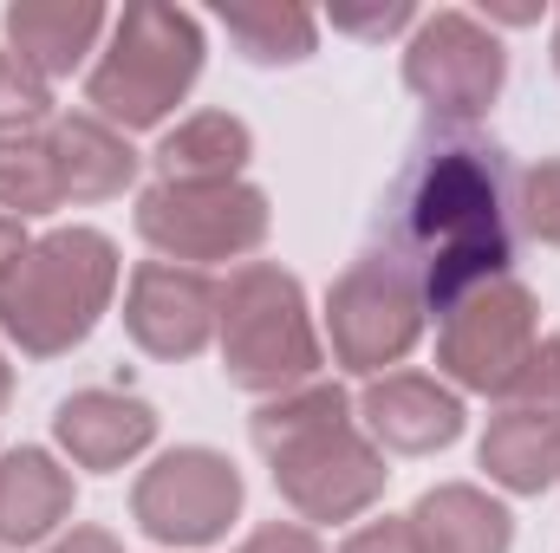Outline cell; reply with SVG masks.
Masks as SVG:
<instances>
[{"mask_svg": "<svg viewBox=\"0 0 560 553\" xmlns=\"http://www.w3.org/2000/svg\"><path fill=\"white\" fill-rule=\"evenodd\" d=\"M515 156L482 125H423L405 150L385 209H378V248L398 255L423 286L430 313H450L463 293L509 280L515 268Z\"/></svg>", "mask_w": 560, "mask_h": 553, "instance_id": "obj_1", "label": "cell"}, {"mask_svg": "<svg viewBox=\"0 0 560 553\" xmlns=\"http://www.w3.org/2000/svg\"><path fill=\"white\" fill-rule=\"evenodd\" d=\"M46 553H125V541H118L112 528H98V521H72Z\"/></svg>", "mask_w": 560, "mask_h": 553, "instance_id": "obj_28", "label": "cell"}, {"mask_svg": "<svg viewBox=\"0 0 560 553\" xmlns=\"http://www.w3.org/2000/svg\"><path fill=\"white\" fill-rule=\"evenodd\" d=\"M215 345H222V372L229 385L255 391V398H280L319 378L326 345L319 326L306 313L300 280L280 261H242L222 280V313H215Z\"/></svg>", "mask_w": 560, "mask_h": 553, "instance_id": "obj_5", "label": "cell"}, {"mask_svg": "<svg viewBox=\"0 0 560 553\" xmlns=\"http://www.w3.org/2000/svg\"><path fill=\"white\" fill-rule=\"evenodd\" d=\"M52 443L66 449L72 469L112 475V469L138 462L156 443V411L143 398H131V391H72L52 411Z\"/></svg>", "mask_w": 560, "mask_h": 553, "instance_id": "obj_13", "label": "cell"}, {"mask_svg": "<svg viewBox=\"0 0 560 553\" xmlns=\"http://www.w3.org/2000/svg\"><path fill=\"white\" fill-rule=\"evenodd\" d=\"M248 430H255V449L275 469L280 502L300 521H359L392 482L385 449L359 430L346 385H332V378L261 398Z\"/></svg>", "mask_w": 560, "mask_h": 553, "instance_id": "obj_2", "label": "cell"}, {"mask_svg": "<svg viewBox=\"0 0 560 553\" xmlns=\"http://www.w3.org/2000/svg\"><path fill=\"white\" fill-rule=\"evenodd\" d=\"M255 156V131L235 111H196L176 131H163V143L150 150L156 183H242Z\"/></svg>", "mask_w": 560, "mask_h": 553, "instance_id": "obj_19", "label": "cell"}, {"mask_svg": "<svg viewBox=\"0 0 560 553\" xmlns=\"http://www.w3.org/2000/svg\"><path fill=\"white\" fill-rule=\"evenodd\" d=\"M515 222H522V235L560 248V156H541V163L522 169V183H515Z\"/></svg>", "mask_w": 560, "mask_h": 553, "instance_id": "obj_23", "label": "cell"}, {"mask_svg": "<svg viewBox=\"0 0 560 553\" xmlns=\"http://www.w3.org/2000/svg\"><path fill=\"white\" fill-rule=\"evenodd\" d=\"M482 469L495 489L509 495H541L560 482V416L548 411H522V404H502L482 430Z\"/></svg>", "mask_w": 560, "mask_h": 553, "instance_id": "obj_18", "label": "cell"}, {"mask_svg": "<svg viewBox=\"0 0 560 553\" xmlns=\"http://www.w3.org/2000/svg\"><path fill=\"white\" fill-rule=\"evenodd\" d=\"M332 33H352V39H398V33H418V7L411 0H332L326 7Z\"/></svg>", "mask_w": 560, "mask_h": 553, "instance_id": "obj_24", "label": "cell"}, {"mask_svg": "<svg viewBox=\"0 0 560 553\" xmlns=\"http://www.w3.org/2000/svg\"><path fill=\"white\" fill-rule=\"evenodd\" d=\"M202 20L189 7L170 0H131L112 26V46L98 52L92 79H85V105L92 118H105L112 131H150L163 125L202 79Z\"/></svg>", "mask_w": 560, "mask_h": 553, "instance_id": "obj_4", "label": "cell"}, {"mask_svg": "<svg viewBox=\"0 0 560 553\" xmlns=\"http://www.w3.org/2000/svg\"><path fill=\"white\" fill-rule=\"evenodd\" d=\"M242 469L222 456V449H202V443H183V449H163L131 489V515L150 541L163 548H209L229 534V521L242 515Z\"/></svg>", "mask_w": 560, "mask_h": 553, "instance_id": "obj_10", "label": "cell"}, {"mask_svg": "<svg viewBox=\"0 0 560 553\" xmlns=\"http://www.w3.org/2000/svg\"><path fill=\"white\" fill-rule=\"evenodd\" d=\"M215 20L248 66H300L319 46V20L300 0H222Z\"/></svg>", "mask_w": 560, "mask_h": 553, "instance_id": "obj_20", "label": "cell"}, {"mask_svg": "<svg viewBox=\"0 0 560 553\" xmlns=\"http://www.w3.org/2000/svg\"><path fill=\"white\" fill-rule=\"evenodd\" d=\"M352 411H359V430L385 456H430V449H450L463 436V391H450L430 372L365 378V391H359Z\"/></svg>", "mask_w": 560, "mask_h": 553, "instance_id": "obj_12", "label": "cell"}, {"mask_svg": "<svg viewBox=\"0 0 560 553\" xmlns=\"http://www.w3.org/2000/svg\"><path fill=\"white\" fill-rule=\"evenodd\" d=\"M275 228L268 189L255 183H150L138 196V235L156 261L202 268L209 261H248Z\"/></svg>", "mask_w": 560, "mask_h": 553, "instance_id": "obj_7", "label": "cell"}, {"mask_svg": "<svg viewBox=\"0 0 560 553\" xmlns=\"http://www.w3.org/2000/svg\"><path fill=\"white\" fill-rule=\"evenodd\" d=\"M46 143H52V163H59V189L66 202H112L138 183V150L125 131H112L105 118L92 111H59L46 125Z\"/></svg>", "mask_w": 560, "mask_h": 553, "instance_id": "obj_16", "label": "cell"}, {"mask_svg": "<svg viewBox=\"0 0 560 553\" xmlns=\"http://www.w3.org/2000/svg\"><path fill=\"white\" fill-rule=\"evenodd\" d=\"M502 404L560 416V332L535 339V352L522 358V372H515V385H509V398H502Z\"/></svg>", "mask_w": 560, "mask_h": 553, "instance_id": "obj_25", "label": "cell"}, {"mask_svg": "<svg viewBox=\"0 0 560 553\" xmlns=\"http://www.w3.org/2000/svg\"><path fill=\"white\" fill-rule=\"evenodd\" d=\"M555 72H560V13H555Z\"/></svg>", "mask_w": 560, "mask_h": 553, "instance_id": "obj_32", "label": "cell"}, {"mask_svg": "<svg viewBox=\"0 0 560 553\" xmlns=\"http://www.w3.org/2000/svg\"><path fill=\"white\" fill-rule=\"evenodd\" d=\"M541 339V306L522 280H489L476 293H463L443 326H436V372L450 391H476V398H509L522 358Z\"/></svg>", "mask_w": 560, "mask_h": 553, "instance_id": "obj_8", "label": "cell"}, {"mask_svg": "<svg viewBox=\"0 0 560 553\" xmlns=\"http://www.w3.org/2000/svg\"><path fill=\"white\" fill-rule=\"evenodd\" d=\"M235 553H326V548H319V534L306 521H261Z\"/></svg>", "mask_w": 560, "mask_h": 553, "instance_id": "obj_27", "label": "cell"}, {"mask_svg": "<svg viewBox=\"0 0 560 553\" xmlns=\"http://www.w3.org/2000/svg\"><path fill=\"white\" fill-rule=\"evenodd\" d=\"M7 398H13V365H7V352H0V411H7Z\"/></svg>", "mask_w": 560, "mask_h": 553, "instance_id": "obj_31", "label": "cell"}, {"mask_svg": "<svg viewBox=\"0 0 560 553\" xmlns=\"http://www.w3.org/2000/svg\"><path fill=\"white\" fill-rule=\"evenodd\" d=\"M52 209H66V189H59V163H52L46 131L0 138V215L33 222V215H52Z\"/></svg>", "mask_w": 560, "mask_h": 553, "instance_id": "obj_21", "label": "cell"}, {"mask_svg": "<svg viewBox=\"0 0 560 553\" xmlns=\"http://www.w3.org/2000/svg\"><path fill=\"white\" fill-rule=\"evenodd\" d=\"M339 553H423V548H418V534H411V521L385 515V521H365V528H352Z\"/></svg>", "mask_w": 560, "mask_h": 553, "instance_id": "obj_26", "label": "cell"}, {"mask_svg": "<svg viewBox=\"0 0 560 553\" xmlns=\"http://www.w3.org/2000/svg\"><path fill=\"white\" fill-rule=\"evenodd\" d=\"M39 125H52V79L0 46V138H33Z\"/></svg>", "mask_w": 560, "mask_h": 553, "instance_id": "obj_22", "label": "cell"}, {"mask_svg": "<svg viewBox=\"0 0 560 553\" xmlns=\"http://www.w3.org/2000/svg\"><path fill=\"white\" fill-rule=\"evenodd\" d=\"M33 248V235H26V222H13V215H0V280L13 274V261Z\"/></svg>", "mask_w": 560, "mask_h": 553, "instance_id": "obj_29", "label": "cell"}, {"mask_svg": "<svg viewBox=\"0 0 560 553\" xmlns=\"http://www.w3.org/2000/svg\"><path fill=\"white\" fill-rule=\"evenodd\" d=\"M405 85L436 125H476L509 85V52L489 33V20L443 7L423 13L405 46Z\"/></svg>", "mask_w": 560, "mask_h": 553, "instance_id": "obj_9", "label": "cell"}, {"mask_svg": "<svg viewBox=\"0 0 560 553\" xmlns=\"http://www.w3.org/2000/svg\"><path fill=\"white\" fill-rule=\"evenodd\" d=\"M72 528V469L52 449H7L0 456V548H39Z\"/></svg>", "mask_w": 560, "mask_h": 553, "instance_id": "obj_14", "label": "cell"}, {"mask_svg": "<svg viewBox=\"0 0 560 553\" xmlns=\"http://www.w3.org/2000/svg\"><path fill=\"white\" fill-rule=\"evenodd\" d=\"M118 293V242L105 228H46L0 280V332L26 358H59L92 339Z\"/></svg>", "mask_w": 560, "mask_h": 553, "instance_id": "obj_3", "label": "cell"}, {"mask_svg": "<svg viewBox=\"0 0 560 553\" xmlns=\"http://www.w3.org/2000/svg\"><path fill=\"white\" fill-rule=\"evenodd\" d=\"M423 553H509L515 548V515L476 489V482H436L423 489L418 508L405 515Z\"/></svg>", "mask_w": 560, "mask_h": 553, "instance_id": "obj_17", "label": "cell"}, {"mask_svg": "<svg viewBox=\"0 0 560 553\" xmlns=\"http://www.w3.org/2000/svg\"><path fill=\"white\" fill-rule=\"evenodd\" d=\"M215 313H222V280L183 261H138L125 286V332L150 358H196L215 345Z\"/></svg>", "mask_w": 560, "mask_h": 553, "instance_id": "obj_11", "label": "cell"}, {"mask_svg": "<svg viewBox=\"0 0 560 553\" xmlns=\"http://www.w3.org/2000/svg\"><path fill=\"white\" fill-rule=\"evenodd\" d=\"M423 286L411 268L385 248H365L326 293V339H332V365L352 378H385L392 365H405L423 339Z\"/></svg>", "mask_w": 560, "mask_h": 553, "instance_id": "obj_6", "label": "cell"}, {"mask_svg": "<svg viewBox=\"0 0 560 553\" xmlns=\"http://www.w3.org/2000/svg\"><path fill=\"white\" fill-rule=\"evenodd\" d=\"M489 20H502V26H528V20H541V7H515V0H489Z\"/></svg>", "mask_w": 560, "mask_h": 553, "instance_id": "obj_30", "label": "cell"}, {"mask_svg": "<svg viewBox=\"0 0 560 553\" xmlns=\"http://www.w3.org/2000/svg\"><path fill=\"white\" fill-rule=\"evenodd\" d=\"M7 26V46L46 72V79H72L92 52H98V33H105V0H13L0 13Z\"/></svg>", "mask_w": 560, "mask_h": 553, "instance_id": "obj_15", "label": "cell"}]
</instances>
